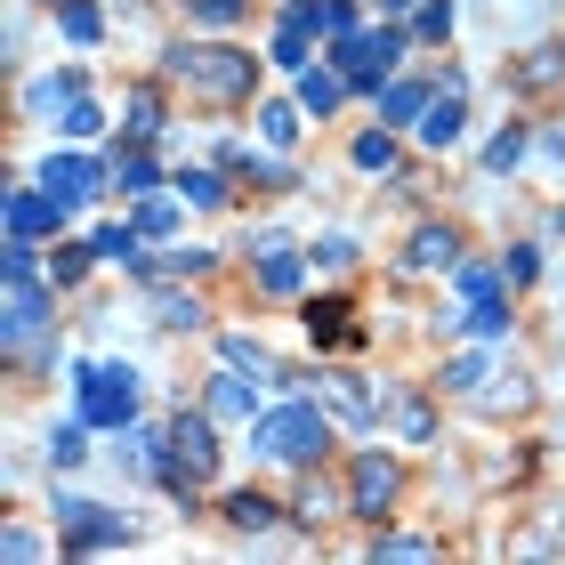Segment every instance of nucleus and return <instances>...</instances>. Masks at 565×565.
Returning a JSON list of instances; mask_svg holds the SVG:
<instances>
[{
  "instance_id": "cd10ccee",
  "label": "nucleus",
  "mask_w": 565,
  "mask_h": 565,
  "mask_svg": "<svg viewBox=\"0 0 565 565\" xmlns=\"http://www.w3.org/2000/svg\"><path fill=\"white\" fill-rule=\"evenodd\" d=\"M355 170H372V178H388V170H396V130H388V121L355 138Z\"/></svg>"
},
{
  "instance_id": "4468645a",
  "label": "nucleus",
  "mask_w": 565,
  "mask_h": 565,
  "mask_svg": "<svg viewBox=\"0 0 565 565\" xmlns=\"http://www.w3.org/2000/svg\"><path fill=\"white\" fill-rule=\"evenodd\" d=\"M97 259H114V267H130L153 282V259H146V235L138 226H97Z\"/></svg>"
},
{
  "instance_id": "6ab92c4d",
  "label": "nucleus",
  "mask_w": 565,
  "mask_h": 565,
  "mask_svg": "<svg viewBox=\"0 0 565 565\" xmlns=\"http://www.w3.org/2000/svg\"><path fill=\"white\" fill-rule=\"evenodd\" d=\"M428 82H388V89H380V121H388V130H404V121H420L428 114Z\"/></svg>"
},
{
  "instance_id": "473e14b6",
  "label": "nucleus",
  "mask_w": 565,
  "mask_h": 565,
  "mask_svg": "<svg viewBox=\"0 0 565 565\" xmlns=\"http://www.w3.org/2000/svg\"><path fill=\"white\" fill-rule=\"evenodd\" d=\"M57 130H65V138H73V146H89V138H97V130H106V114H97V106H89V97H73V106H65V114H57Z\"/></svg>"
},
{
  "instance_id": "b1692460",
  "label": "nucleus",
  "mask_w": 565,
  "mask_h": 565,
  "mask_svg": "<svg viewBox=\"0 0 565 565\" xmlns=\"http://www.w3.org/2000/svg\"><path fill=\"white\" fill-rule=\"evenodd\" d=\"M178 202H186V194H178ZM178 202H170L162 186H153V194H138V235L170 243V235H178Z\"/></svg>"
},
{
  "instance_id": "f3484780",
  "label": "nucleus",
  "mask_w": 565,
  "mask_h": 565,
  "mask_svg": "<svg viewBox=\"0 0 565 565\" xmlns=\"http://www.w3.org/2000/svg\"><path fill=\"white\" fill-rule=\"evenodd\" d=\"M121 138H130V146H153V138H162V97H153V89H130V97H121Z\"/></svg>"
},
{
  "instance_id": "de8ad7c7",
  "label": "nucleus",
  "mask_w": 565,
  "mask_h": 565,
  "mask_svg": "<svg viewBox=\"0 0 565 565\" xmlns=\"http://www.w3.org/2000/svg\"><path fill=\"white\" fill-rule=\"evenodd\" d=\"M372 9H420V0H372Z\"/></svg>"
},
{
  "instance_id": "dca6fc26",
  "label": "nucleus",
  "mask_w": 565,
  "mask_h": 565,
  "mask_svg": "<svg viewBox=\"0 0 565 565\" xmlns=\"http://www.w3.org/2000/svg\"><path fill=\"white\" fill-rule=\"evenodd\" d=\"M340 97H348V73H331V65H307V73H299V106L316 114V121L340 114Z\"/></svg>"
},
{
  "instance_id": "6e6552de",
  "label": "nucleus",
  "mask_w": 565,
  "mask_h": 565,
  "mask_svg": "<svg viewBox=\"0 0 565 565\" xmlns=\"http://www.w3.org/2000/svg\"><path fill=\"white\" fill-rule=\"evenodd\" d=\"M65 211H73V202H57L49 186H17L9 194V235L17 243H41V235H57V226H65Z\"/></svg>"
},
{
  "instance_id": "f257e3e1",
  "label": "nucleus",
  "mask_w": 565,
  "mask_h": 565,
  "mask_svg": "<svg viewBox=\"0 0 565 565\" xmlns=\"http://www.w3.org/2000/svg\"><path fill=\"white\" fill-rule=\"evenodd\" d=\"M250 445H259V460L307 469V460H323L331 428H323V413H316L307 396H291V404H275V413H259V420H250Z\"/></svg>"
},
{
  "instance_id": "20e7f679",
  "label": "nucleus",
  "mask_w": 565,
  "mask_h": 565,
  "mask_svg": "<svg viewBox=\"0 0 565 565\" xmlns=\"http://www.w3.org/2000/svg\"><path fill=\"white\" fill-rule=\"evenodd\" d=\"M331 65H340L355 89H380L404 65V33H396V24H380V33H348V41H331Z\"/></svg>"
},
{
  "instance_id": "f03ea898",
  "label": "nucleus",
  "mask_w": 565,
  "mask_h": 565,
  "mask_svg": "<svg viewBox=\"0 0 565 565\" xmlns=\"http://www.w3.org/2000/svg\"><path fill=\"white\" fill-rule=\"evenodd\" d=\"M170 73L211 97H250L259 89V57H243V49H211V41H178L170 49Z\"/></svg>"
},
{
  "instance_id": "a211bd4d",
  "label": "nucleus",
  "mask_w": 565,
  "mask_h": 565,
  "mask_svg": "<svg viewBox=\"0 0 565 565\" xmlns=\"http://www.w3.org/2000/svg\"><path fill=\"white\" fill-rule=\"evenodd\" d=\"M146 307H153V323H162V331H202V323H211V307L186 299V291H146Z\"/></svg>"
},
{
  "instance_id": "412c9836",
  "label": "nucleus",
  "mask_w": 565,
  "mask_h": 565,
  "mask_svg": "<svg viewBox=\"0 0 565 565\" xmlns=\"http://www.w3.org/2000/svg\"><path fill=\"white\" fill-rule=\"evenodd\" d=\"M348 316H355V307L348 299H307V331H316V340H355V348H364V331H348Z\"/></svg>"
},
{
  "instance_id": "aec40b11",
  "label": "nucleus",
  "mask_w": 565,
  "mask_h": 565,
  "mask_svg": "<svg viewBox=\"0 0 565 565\" xmlns=\"http://www.w3.org/2000/svg\"><path fill=\"white\" fill-rule=\"evenodd\" d=\"M299 130H307V106H299V97H267V106H259V138H267V146H299Z\"/></svg>"
},
{
  "instance_id": "72a5a7b5",
  "label": "nucleus",
  "mask_w": 565,
  "mask_h": 565,
  "mask_svg": "<svg viewBox=\"0 0 565 565\" xmlns=\"http://www.w3.org/2000/svg\"><path fill=\"white\" fill-rule=\"evenodd\" d=\"M452 282H460V299H493L509 275H501V267H477V259H460V267H452Z\"/></svg>"
},
{
  "instance_id": "1a4fd4ad",
  "label": "nucleus",
  "mask_w": 565,
  "mask_h": 565,
  "mask_svg": "<svg viewBox=\"0 0 565 565\" xmlns=\"http://www.w3.org/2000/svg\"><path fill=\"white\" fill-rule=\"evenodd\" d=\"M41 323H49V291H41V275H17L9 282V355L24 364V348L41 340Z\"/></svg>"
},
{
  "instance_id": "37998d69",
  "label": "nucleus",
  "mask_w": 565,
  "mask_h": 565,
  "mask_svg": "<svg viewBox=\"0 0 565 565\" xmlns=\"http://www.w3.org/2000/svg\"><path fill=\"white\" fill-rule=\"evenodd\" d=\"M41 550H49V542H41L33 525H9V557H41Z\"/></svg>"
},
{
  "instance_id": "c9c22d12",
  "label": "nucleus",
  "mask_w": 565,
  "mask_h": 565,
  "mask_svg": "<svg viewBox=\"0 0 565 565\" xmlns=\"http://www.w3.org/2000/svg\"><path fill=\"white\" fill-rule=\"evenodd\" d=\"M218 355H226L235 372H275V364H267V348H259V340H243V331H226V340H218Z\"/></svg>"
},
{
  "instance_id": "ea45409f",
  "label": "nucleus",
  "mask_w": 565,
  "mask_h": 565,
  "mask_svg": "<svg viewBox=\"0 0 565 565\" xmlns=\"http://www.w3.org/2000/svg\"><path fill=\"white\" fill-rule=\"evenodd\" d=\"M501 275H509V282H533V275H542V243H518V250H501Z\"/></svg>"
},
{
  "instance_id": "c756f323",
  "label": "nucleus",
  "mask_w": 565,
  "mask_h": 565,
  "mask_svg": "<svg viewBox=\"0 0 565 565\" xmlns=\"http://www.w3.org/2000/svg\"><path fill=\"white\" fill-rule=\"evenodd\" d=\"M170 186L186 194L194 211H218V202H226V178H218V170H186V178H170Z\"/></svg>"
},
{
  "instance_id": "79ce46f5",
  "label": "nucleus",
  "mask_w": 565,
  "mask_h": 565,
  "mask_svg": "<svg viewBox=\"0 0 565 565\" xmlns=\"http://www.w3.org/2000/svg\"><path fill=\"white\" fill-rule=\"evenodd\" d=\"M243 0H194V24H235Z\"/></svg>"
},
{
  "instance_id": "423d86ee",
  "label": "nucleus",
  "mask_w": 565,
  "mask_h": 565,
  "mask_svg": "<svg viewBox=\"0 0 565 565\" xmlns=\"http://www.w3.org/2000/svg\"><path fill=\"white\" fill-rule=\"evenodd\" d=\"M396 493H404V469H396V460L388 452H364V460H355V484H348V509H355V518H388V509H396Z\"/></svg>"
},
{
  "instance_id": "2eb2a0df",
  "label": "nucleus",
  "mask_w": 565,
  "mask_h": 565,
  "mask_svg": "<svg viewBox=\"0 0 565 565\" xmlns=\"http://www.w3.org/2000/svg\"><path fill=\"white\" fill-rule=\"evenodd\" d=\"M73 97H82V65H65V73H41V82L24 89V114H65Z\"/></svg>"
},
{
  "instance_id": "c03bdc74",
  "label": "nucleus",
  "mask_w": 565,
  "mask_h": 565,
  "mask_svg": "<svg viewBox=\"0 0 565 565\" xmlns=\"http://www.w3.org/2000/svg\"><path fill=\"white\" fill-rule=\"evenodd\" d=\"M372 550H380V557H428L436 542H404V533H388V542H372Z\"/></svg>"
},
{
  "instance_id": "393cba45",
  "label": "nucleus",
  "mask_w": 565,
  "mask_h": 565,
  "mask_svg": "<svg viewBox=\"0 0 565 565\" xmlns=\"http://www.w3.org/2000/svg\"><path fill=\"white\" fill-rule=\"evenodd\" d=\"M153 186H162V170H153V153H138V146H130V153H121V162H114V194H130V202H138V194H153Z\"/></svg>"
},
{
  "instance_id": "39448f33",
  "label": "nucleus",
  "mask_w": 565,
  "mask_h": 565,
  "mask_svg": "<svg viewBox=\"0 0 565 565\" xmlns=\"http://www.w3.org/2000/svg\"><path fill=\"white\" fill-rule=\"evenodd\" d=\"M218 469V436H211V413H178L170 420V484L194 493L202 477Z\"/></svg>"
},
{
  "instance_id": "8fccbe9b",
  "label": "nucleus",
  "mask_w": 565,
  "mask_h": 565,
  "mask_svg": "<svg viewBox=\"0 0 565 565\" xmlns=\"http://www.w3.org/2000/svg\"><path fill=\"white\" fill-rule=\"evenodd\" d=\"M49 9H57V0H49Z\"/></svg>"
},
{
  "instance_id": "f704fd0d",
  "label": "nucleus",
  "mask_w": 565,
  "mask_h": 565,
  "mask_svg": "<svg viewBox=\"0 0 565 565\" xmlns=\"http://www.w3.org/2000/svg\"><path fill=\"white\" fill-rule=\"evenodd\" d=\"M97 259V243H57V259H49V282H82Z\"/></svg>"
},
{
  "instance_id": "49530a36",
  "label": "nucleus",
  "mask_w": 565,
  "mask_h": 565,
  "mask_svg": "<svg viewBox=\"0 0 565 565\" xmlns=\"http://www.w3.org/2000/svg\"><path fill=\"white\" fill-rule=\"evenodd\" d=\"M542 162H550V170H565V130H542Z\"/></svg>"
},
{
  "instance_id": "2f4dec72",
  "label": "nucleus",
  "mask_w": 565,
  "mask_h": 565,
  "mask_svg": "<svg viewBox=\"0 0 565 565\" xmlns=\"http://www.w3.org/2000/svg\"><path fill=\"white\" fill-rule=\"evenodd\" d=\"M469 331L477 340H509V299L493 291V299H469Z\"/></svg>"
},
{
  "instance_id": "ddd939ff",
  "label": "nucleus",
  "mask_w": 565,
  "mask_h": 565,
  "mask_svg": "<svg viewBox=\"0 0 565 565\" xmlns=\"http://www.w3.org/2000/svg\"><path fill=\"white\" fill-rule=\"evenodd\" d=\"M202 413L211 420H259V396H250V380H235V364H226L211 380V396H202Z\"/></svg>"
},
{
  "instance_id": "9d476101",
  "label": "nucleus",
  "mask_w": 565,
  "mask_h": 565,
  "mask_svg": "<svg viewBox=\"0 0 565 565\" xmlns=\"http://www.w3.org/2000/svg\"><path fill=\"white\" fill-rule=\"evenodd\" d=\"M250 259H259V291H299L307 267H316L291 235H259V243H250Z\"/></svg>"
},
{
  "instance_id": "c85d7f7f",
  "label": "nucleus",
  "mask_w": 565,
  "mask_h": 565,
  "mask_svg": "<svg viewBox=\"0 0 565 565\" xmlns=\"http://www.w3.org/2000/svg\"><path fill=\"white\" fill-rule=\"evenodd\" d=\"M525 121H509V130H493V138H484V170H518L525 162Z\"/></svg>"
},
{
  "instance_id": "bb28decb",
  "label": "nucleus",
  "mask_w": 565,
  "mask_h": 565,
  "mask_svg": "<svg viewBox=\"0 0 565 565\" xmlns=\"http://www.w3.org/2000/svg\"><path fill=\"white\" fill-rule=\"evenodd\" d=\"M299 9H307V24H316V41H348V33H355V9H348V0H299Z\"/></svg>"
},
{
  "instance_id": "7ed1b4c3",
  "label": "nucleus",
  "mask_w": 565,
  "mask_h": 565,
  "mask_svg": "<svg viewBox=\"0 0 565 565\" xmlns=\"http://www.w3.org/2000/svg\"><path fill=\"white\" fill-rule=\"evenodd\" d=\"M73 396H82V420L130 428L138 420V364H82L73 372Z\"/></svg>"
},
{
  "instance_id": "9b49d317",
  "label": "nucleus",
  "mask_w": 565,
  "mask_h": 565,
  "mask_svg": "<svg viewBox=\"0 0 565 565\" xmlns=\"http://www.w3.org/2000/svg\"><path fill=\"white\" fill-rule=\"evenodd\" d=\"M469 89H436L428 114H420V146H460V130H469V106H460Z\"/></svg>"
},
{
  "instance_id": "a19ab883",
  "label": "nucleus",
  "mask_w": 565,
  "mask_h": 565,
  "mask_svg": "<svg viewBox=\"0 0 565 565\" xmlns=\"http://www.w3.org/2000/svg\"><path fill=\"white\" fill-rule=\"evenodd\" d=\"M396 428H404V445H428V436H436L428 404H396Z\"/></svg>"
},
{
  "instance_id": "09e8293b",
  "label": "nucleus",
  "mask_w": 565,
  "mask_h": 565,
  "mask_svg": "<svg viewBox=\"0 0 565 565\" xmlns=\"http://www.w3.org/2000/svg\"><path fill=\"white\" fill-rule=\"evenodd\" d=\"M550 226H557V235H565V202H557V211H550Z\"/></svg>"
},
{
  "instance_id": "e433bc0d",
  "label": "nucleus",
  "mask_w": 565,
  "mask_h": 565,
  "mask_svg": "<svg viewBox=\"0 0 565 565\" xmlns=\"http://www.w3.org/2000/svg\"><path fill=\"white\" fill-rule=\"evenodd\" d=\"M484 380H493V372H484V355H452V364H445V388L452 396H477Z\"/></svg>"
},
{
  "instance_id": "a18cd8bd",
  "label": "nucleus",
  "mask_w": 565,
  "mask_h": 565,
  "mask_svg": "<svg viewBox=\"0 0 565 565\" xmlns=\"http://www.w3.org/2000/svg\"><path fill=\"white\" fill-rule=\"evenodd\" d=\"M299 518H307V525L331 518V493H323V484H307V493H299Z\"/></svg>"
},
{
  "instance_id": "4be33fe9",
  "label": "nucleus",
  "mask_w": 565,
  "mask_h": 565,
  "mask_svg": "<svg viewBox=\"0 0 565 565\" xmlns=\"http://www.w3.org/2000/svg\"><path fill=\"white\" fill-rule=\"evenodd\" d=\"M41 460H49V469H82V460H89V436H82V420H57V428H49Z\"/></svg>"
},
{
  "instance_id": "4c0bfd02",
  "label": "nucleus",
  "mask_w": 565,
  "mask_h": 565,
  "mask_svg": "<svg viewBox=\"0 0 565 565\" xmlns=\"http://www.w3.org/2000/svg\"><path fill=\"white\" fill-rule=\"evenodd\" d=\"M307 259H316L323 275H348V267H355V235H323L316 250H307Z\"/></svg>"
},
{
  "instance_id": "a878e982",
  "label": "nucleus",
  "mask_w": 565,
  "mask_h": 565,
  "mask_svg": "<svg viewBox=\"0 0 565 565\" xmlns=\"http://www.w3.org/2000/svg\"><path fill=\"white\" fill-rule=\"evenodd\" d=\"M226 525H235V533H267L275 525V501L243 484V493H226Z\"/></svg>"
},
{
  "instance_id": "58836bf2",
  "label": "nucleus",
  "mask_w": 565,
  "mask_h": 565,
  "mask_svg": "<svg viewBox=\"0 0 565 565\" xmlns=\"http://www.w3.org/2000/svg\"><path fill=\"white\" fill-rule=\"evenodd\" d=\"M211 259H218V250H202V243H178L170 259H162V275H211Z\"/></svg>"
},
{
  "instance_id": "7c9ffc66",
  "label": "nucleus",
  "mask_w": 565,
  "mask_h": 565,
  "mask_svg": "<svg viewBox=\"0 0 565 565\" xmlns=\"http://www.w3.org/2000/svg\"><path fill=\"white\" fill-rule=\"evenodd\" d=\"M452 24H460L452 0H420V9H413V33L420 41H452Z\"/></svg>"
},
{
  "instance_id": "f8f14e48",
  "label": "nucleus",
  "mask_w": 565,
  "mask_h": 565,
  "mask_svg": "<svg viewBox=\"0 0 565 565\" xmlns=\"http://www.w3.org/2000/svg\"><path fill=\"white\" fill-rule=\"evenodd\" d=\"M404 267H420V275H452V267H460V235H452V226H420L413 250H404Z\"/></svg>"
},
{
  "instance_id": "5701e85b",
  "label": "nucleus",
  "mask_w": 565,
  "mask_h": 565,
  "mask_svg": "<svg viewBox=\"0 0 565 565\" xmlns=\"http://www.w3.org/2000/svg\"><path fill=\"white\" fill-rule=\"evenodd\" d=\"M57 33H65L73 49H89V41H106V17H97L89 0H57Z\"/></svg>"
},
{
  "instance_id": "0eeeda50",
  "label": "nucleus",
  "mask_w": 565,
  "mask_h": 565,
  "mask_svg": "<svg viewBox=\"0 0 565 565\" xmlns=\"http://www.w3.org/2000/svg\"><path fill=\"white\" fill-rule=\"evenodd\" d=\"M41 186L57 194V202H89V194L114 186V170H97L89 153H49V162H41Z\"/></svg>"
}]
</instances>
